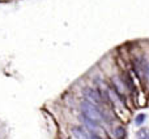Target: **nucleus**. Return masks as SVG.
Segmentation results:
<instances>
[{"instance_id": "f257e3e1", "label": "nucleus", "mask_w": 149, "mask_h": 139, "mask_svg": "<svg viewBox=\"0 0 149 139\" xmlns=\"http://www.w3.org/2000/svg\"><path fill=\"white\" fill-rule=\"evenodd\" d=\"M81 111L82 114L85 116V118L92 124H100L102 121V113L101 111L97 108V105L92 104L90 101L84 100L81 103Z\"/></svg>"}, {"instance_id": "f03ea898", "label": "nucleus", "mask_w": 149, "mask_h": 139, "mask_svg": "<svg viewBox=\"0 0 149 139\" xmlns=\"http://www.w3.org/2000/svg\"><path fill=\"white\" fill-rule=\"evenodd\" d=\"M85 96H86L88 101H90L94 105H100L103 103V98L101 95V92L98 90H93V88H88L85 91Z\"/></svg>"}, {"instance_id": "7ed1b4c3", "label": "nucleus", "mask_w": 149, "mask_h": 139, "mask_svg": "<svg viewBox=\"0 0 149 139\" xmlns=\"http://www.w3.org/2000/svg\"><path fill=\"white\" fill-rule=\"evenodd\" d=\"M115 135H116V138L123 139L124 135H126V131H124V129L122 126H118V127H115Z\"/></svg>"}, {"instance_id": "20e7f679", "label": "nucleus", "mask_w": 149, "mask_h": 139, "mask_svg": "<svg viewBox=\"0 0 149 139\" xmlns=\"http://www.w3.org/2000/svg\"><path fill=\"white\" fill-rule=\"evenodd\" d=\"M145 118H147V116H145L144 113H140L139 116L136 117V124H137V125H141L143 122H144V120H145Z\"/></svg>"}, {"instance_id": "39448f33", "label": "nucleus", "mask_w": 149, "mask_h": 139, "mask_svg": "<svg viewBox=\"0 0 149 139\" xmlns=\"http://www.w3.org/2000/svg\"><path fill=\"white\" fill-rule=\"evenodd\" d=\"M140 139H149V130H141L140 131Z\"/></svg>"}]
</instances>
